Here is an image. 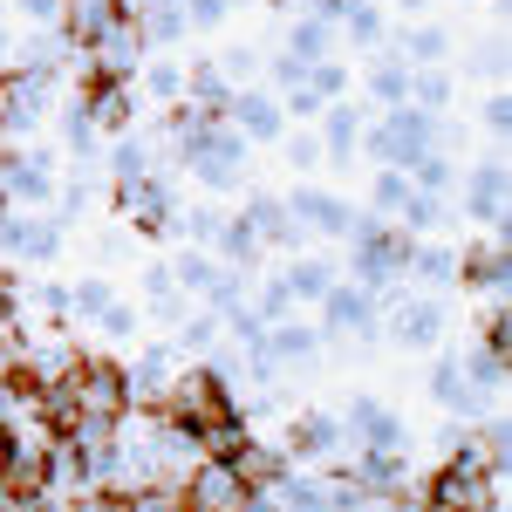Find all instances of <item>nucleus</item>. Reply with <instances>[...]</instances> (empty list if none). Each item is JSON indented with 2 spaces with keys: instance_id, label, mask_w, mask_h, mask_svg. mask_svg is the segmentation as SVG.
Segmentation results:
<instances>
[{
  "instance_id": "41",
  "label": "nucleus",
  "mask_w": 512,
  "mask_h": 512,
  "mask_svg": "<svg viewBox=\"0 0 512 512\" xmlns=\"http://www.w3.org/2000/svg\"><path fill=\"white\" fill-rule=\"evenodd\" d=\"M280 144H287V158L301 164V171H308V164H321V137H280Z\"/></svg>"
},
{
  "instance_id": "44",
  "label": "nucleus",
  "mask_w": 512,
  "mask_h": 512,
  "mask_svg": "<svg viewBox=\"0 0 512 512\" xmlns=\"http://www.w3.org/2000/svg\"><path fill=\"white\" fill-rule=\"evenodd\" d=\"M239 512H280V506H274V492H246V499H239Z\"/></svg>"
},
{
  "instance_id": "26",
  "label": "nucleus",
  "mask_w": 512,
  "mask_h": 512,
  "mask_svg": "<svg viewBox=\"0 0 512 512\" xmlns=\"http://www.w3.org/2000/svg\"><path fill=\"white\" fill-rule=\"evenodd\" d=\"M410 192H417V185H410L396 164H376V185H369V205H376V219H396V212L410 205Z\"/></svg>"
},
{
  "instance_id": "14",
  "label": "nucleus",
  "mask_w": 512,
  "mask_h": 512,
  "mask_svg": "<svg viewBox=\"0 0 512 512\" xmlns=\"http://www.w3.org/2000/svg\"><path fill=\"white\" fill-rule=\"evenodd\" d=\"M349 431H355V444H362V451H403V444H410V437H403V424H396L376 396H355V403H349Z\"/></svg>"
},
{
  "instance_id": "19",
  "label": "nucleus",
  "mask_w": 512,
  "mask_h": 512,
  "mask_svg": "<svg viewBox=\"0 0 512 512\" xmlns=\"http://www.w3.org/2000/svg\"><path fill=\"white\" fill-rule=\"evenodd\" d=\"M246 437H253V431H246V410H233V417H219V424L192 431V444H198V458H219V465H226V458H233Z\"/></svg>"
},
{
  "instance_id": "22",
  "label": "nucleus",
  "mask_w": 512,
  "mask_h": 512,
  "mask_svg": "<svg viewBox=\"0 0 512 512\" xmlns=\"http://www.w3.org/2000/svg\"><path fill=\"white\" fill-rule=\"evenodd\" d=\"M267 355H274V362H308V355H315V328H308V321H274V328H267Z\"/></svg>"
},
{
  "instance_id": "36",
  "label": "nucleus",
  "mask_w": 512,
  "mask_h": 512,
  "mask_svg": "<svg viewBox=\"0 0 512 512\" xmlns=\"http://www.w3.org/2000/svg\"><path fill=\"white\" fill-rule=\"evenodd\" d=\"M342 28H349V41H362V48H369V41H383V14H376V7H342Z\"/></svg>"
},
{
  "instance_id": "37",
  "label": "nucleus",
  "mask_w": 512,
  "mask_h": 512,
  "mask_svg": "<svg viewBox=\"0 0 512 512\" xmlns=\"http://www.w3.org/2000/svg\"><path fill=\"white\" fill-rule=\"evenodd\" d=\"M478 349H492V355H506V349H512V315H506V301H499L492 315L478 321Z\"/></svg>"
},
{
  "instance_id": "25",
  "label": "nucleus",
  "mask_w": 512,
  "mask_h": 512,
  "mask_svg": "<svg viewBox=\"0 0 512 512\" xmlns=\"http://www.w3.org/2000/svg\"><path fill=\"white\" fill-rule=\"evenodd\" d=\"M328 48H335L328 14H315V21H294V28H287V55H294V62H321Z\"/></svg>"
},
{
  "instance_id": "18",
  "label": "nucleus",
  "mask_w": 512,
  "mask_h": 512,
  "mask_svg": "<svg viewBox=\"0 0 512 512\" xmlns=\"http://www.w3.org/2000/svg\"><path fill=\"white\" fill-rule=\"evenodd\" d=\"M260 253H267V246H260V233H253L239 212H226V226H219V267L253 274V267H260Z\"/></svg>"
},
{
  "instance_id": "43",
  "label": "nucleus",
  "mask_w": 512,
  "mask_h": 512,
  "mask_svg": "<svg viewBox=\"0 0 512 512\" xmlns=\"http://www.w3.org/2000/svg\"><path fill=\"white\" fill-rule=\"evenodd\" d=\"M512 123V103L506 96H492V103H485V130H492V137H499V130H506Z\"/></svg>"
},
{
  "instance_id": "4",
  "label": "nucleus",
  "mask_w": 512,
  "mask_h": 512,
  "mask_svg": "<svg viewBox=\"0 0 512 512\" xmlns=\"http://www.w3.org/2000/svg\"><path fill=\"white\" fill-rule=\"evenodd\" d=\"M171 192H164V178H130V185H117V219L130 226V233H144V239H158L171 233Z\"/></svg>"
},
{
  "instance_id": "28",
  "label": "nucleus",
  "mask_w": 512,
  "mask_h": 512,
  "mask_svg": "<svg viewBox=\"0 0 512 512\" xmlns=\"http://www.w3.org/2000/svg\"><path fill=\"white\" fill-rule=\"evenodd\" d=\"M403 274H417V280H431V287H444V280H458V253L424 239V246H410V267H403Z\"/></svg>"
},
{
  "instance_id": "34",
  "label": "nucleus",
  "mask_w": 512,
  "mask_h": 512,
  "mask_svg": "<svg viewBox=\"0 0 512 512\" xmlns=\"http://www.w3.org/2000/svg\"><path fill=\"white\" fill-rule=\"evenodd\" d=\"M308 89H315L321 103H342V96H349V69H342L335 55H321V62H308Z\"/></svg>"
},
{
  "instance_id": "45",
  "label": "nucleus",
  "mask_w": 512,
  "mask_h": 512,
  "mask_svg": "<svg viewBox=\"0 0 512 512\" xmlns=\"http://www.w3.org/2000/svg\"><path fill=\"white\" fill-rule=\"evenodd\" d=\"M0 144H7V110H0Z\"/></svg>"
},
{
  "instance_id": "1",
  "label": "nucleus",
  "mask_w": 512,
  "mask_h": 512,
  "mask_svg": "<svg viewBox=\"0 0 512 512\" xmlns=\"http://www.w3.org/2000/svg\"><path fill=\"white\" fill-rule=\"evenodd\" d=\"M424 499L437 512H499L506 506V478L485 472L472 451H465V431H451V458L424 478Z\"/></svg>"
},
{
  "instance_id": "31",
  "label": "nucleus",
  "mask_w": 512,
  "mask_h": 512,
  "mask_svg": "<svg viewBox=\"0 0 512 512\" xmlns=\"http://www.w3.org/2000/svg\"><path fill=\"white\" fill-rule=\"evenodd\" d=\"M369 96H376V103H390V110H396V103H410V62H403L396 48H390V62L369 76Z\"/></svg>"
},
{
  "instance_id": "15",
  "label": "nucleus",
  "mask_w": 512,
  "mask_h": 512,
  "mask_svg": "<svg viewBox=\"0 0 512 512\" xmlns=\"http://www.w3.org/2000/svg\"><path fill=\"white\" fill-rule=\"evenodd\" d=\"M315 123H321V158L349 164L355 151H362V103H349V96H342V103H328Z\"/></svg>"
},
{
  "instance_id": "42",
  "label": "nucleus",
  "mask_w": 512,
  "mask_h": 512,
  "mask_svg": "<svg viewBox=\"0 0 512 512\" xmlns=\"http://www.w3.org/2000/svg\"><path fill=\"white\" fill-rule=\"evenodd\" d=\"M14 315H21V280L0 267V321H14Z\"/></svg>"
},
{
  "instance_id": "9",
  "label": "nucleus",
  "mask_w": 512,
  "mask_h": 512,
  "mask_svg": "<svg viewBox=\"0 0 512 512\" xmlns=\"http://www.w3.org/2000/svg\"><path fill=\"white\" fill-rule=\"evenodd\" d=\"M335 444H342V424L321 417V410H301V417H287V444H280V458H287V465H321Z\"/></svg>"
},
{
  "instance_id": "8",
  "label": "nucleus",
  "mask_w": 512,
  "mask_h": 512,
  "mask_svg": "<svg viewBox=\"0 0 512 512\" xmlns=\"http://www.w3.org/2000/svg\"><path fill=\"white\" fill-rule=\"evenodd\" d=\"M226 123H233L246 144H280V137H287V117H280V103L267 96V89H233Z\"/></svg>"
},
{
  "instance_id": "39",
  "label": "nucleus",
  "mask_w": 512,
  "mask_h": 512,
  "mask_svg": "<svg viewBox=\"0 0 512 512\" xmlns=\"http://www.w3.org/2000/svg\"><path fill=\"white\" fill-rule=\"evenodd\" d=\"M321 110H328V103H321L308 82H294V89H287V103H280V117H294V123H315Z\"/></svg>"
},
{
  "instance_id": "11",
  "label": "nucleus",
  "mask_w": 512,
  "mask_h": 512,
  "mask_svg": "<svg viewBox=\"0 0 512 512\" xmlns=\"http://www.w3.org/2000/svg\"><path fill=\"white\" fill-rule=\"evenodd\" d=\"M390 342L396 349H437V342H444V308H437V301H396L390 308Z\"/></svg>"
},
{
  "instance_id": "32",
  "label": "nucleus",
  "mask_w": 512,
  "mask_h": 512,
  "mask_svg": "<svg viewBox=\"0 0 512 512\" xmlns=\"http://www.w3.org/2000/svg\"><path fill=\"white\" fill-rule=\"evenodd\" d=\"M253 280H260V274H253ZM294 308H301V301H294V294H287V280H260V287H253V315H260V321H267V328H274V321H287V315H294Z\"/></svg>"
},
{
  "instance_id": "24",
  "label": "nucleus",
  "mask_w": 512,
  "mask_h": 512,
  "mask_svg": "<svg viewBox=\"0 0 512 512\" xmlns=\"http://www.w3.org/2000/svg\"><path fill=\"white\" fill-rule=\"evenodd\" d=\"M62 301H69V328H82V321H96L103 315V308H110V301H117V294H110V280H76V287H62Z\"/></svg>"
},
{
  "instance_id": "40",
  "label": "nucleus",
  "mask_w": 512,
  "mask_h": 512,
  "mask_svg": "<svg viewBox=\"0 0 512 512\" xmlns=\"http://www.w3.org/2000/svg\"><path fill=\"white\" fill-rule=\"evenodd\" d=\"M7 7H14L21 21H35V28H55V21H62V0H7Z\"/></svg>"
},
{
  "instance_id": "23",
  "label": "nucleus",
  "mask_w": 512,
  "mask_h": 512,
  "mask_svg": "<svg viewBox=\"0 0 512 512\" xmlns=\"http://www.w3.org/2000/svg\"><path fill=\"white\" fill-rule=\"evenodd\" d=\"M212 342H219V315H212V308H185L171 349H178V355H212Z\"/></svg>"
},
{
  "instance_id": "29",
  "label": "nucleus",
  "mask_w": 512,
  "mask_h": 512,
  "mask_svg": "<svg viewBox=\"0 0 512 512\" xmlns=\"http://www.w3.org/2000/svg\"><path fill=\"white\" fill-rule=\"evenodd\" d=\"M219 226H226V212H219V205H192V212H171V233H185L192 246H219Z\"/></svg>"
},
{
  "instance_id": "6",
  "label": "nucleus",
  "mask_w": 512,
  "mask_h": 512,
  "mask_svg": "<svg viewBox=\"0 0 512 512\" xmlns=\"http://www.w3.org/2000/svg\"><path fill=\"white\" fill-rule=\"evenodd\" d=\"M315 308H321V321H328L335 335H376V315H383V308H376V294H369V287H355V280H335Z\"/></svg>"
},
{
  "instance_id": "2",
  "label": "nucleus",
  "mask_w": 512,
  "mask_h": 512,
  "mask_svg": "<svg viewBox=\"0 0 512 512\" xmlns=\"http://www.w3.org/2000/svg\"><path fill=\"white\" fill-rule=\"evenodd\" d=\"M69 390H76L82 417H110V424L130 417V369H123L117 355H89L82 349V362L69 369Z\"/></svg>"
},
{
  "instance_id": "27",
  "label": "nucleus",
  "mask_w": 512,
  "mask_h": 512,
  "mask_svg": "<svg viewBox=\"0 0 512 512\" xmlns=\"http://www.w3.org/2000/svg\"><path fill=\"white\" fill-rule=\"evenodd\" d=\"M287 294H294V301H321V294H328V287H335V267H328V260H287Z\"/></svg>"
},
{
  "instance_id": "16",
  "label": "nucleus",
  "mask_w": 512,
  "mask_h": 512,
  "mask_svg": "<svg viewBox=\"0 0 512 512\" xmlns=\"http://www.w3.org/2000/svg\"><path fill=\"white\" fill-rule=\"evenodd\" d=\"M226 465H233V478L246 485V492H274L280 478H287V458H280V444H260V437H246V444H239Z\"/></svg>"
},
{
  "instance_id": "17",
  "label": "nucleus",
  "mask_w": 512,
  "mask_h": 512,
  "mask_svg": "<svg viewBox=\"0 0 512 512\" xmlns=\"http://www.w3.org/2000/svg\"><path fill=\"white\" fill-rule=\"evenodd\" d=\"M253 233H260V246H301V226L287 219V205L280 198H267V192H253L246 198V212H239Z\"/></svg>"
},
{
  "instance_id": "38",
  "label": "nucleus",
  "mask_w": 512,
  "mask_h": 512,
  "mask_svg": "<svg viewBox=\"0 0 512 512\" xmlns=\"http://www.w3.org/2000/svg\"><path fill=\"white\" fill-rule=\"evenodd\" d=\"M96 328H103L110 342H130V335H137V308H130V301H110V308L96 315Z\"/></svg>"
},
{
  "instance_id": "12",
  "label": "nucleus",
  "mask_w": 512,
  "mask_h": 512,
  "mask_svg": "<svg viewBox=\"0 0 512 512\" xmlns=\"http://www.w3.org/2000/svg\"><path fill=\"white\" fill-rule=\"evenodd\" d=\"M117 21H123L117 0H62V21H55V28H62V41H69V48H96V41L110 35Z\"/></svg>"
},
{
  "instance_id": "21",
  "label": "nucleus",
  "mask_w": 512,
  "mask_h": 512,
  "mask_svg": "<svg viewBox=\"0 0 512 512\" xmlns=\"http://www.w3.org/2000/svg\"><path fill=\"white\" fill-rule=\"evenodd\" d=\"M137 82H144V96L171 110V103H185V69L178 62H137Z\"/></svg>"
},
{
  "instance_id": "10",
  "label": "nucleus",
  "mask_w": 512,
  "mask_h": 512,
  "mask_svg": "<svg viewBox=\"0 0 512 512\" xmlns=\"http://www.w3.org/2000/svg\"><path fill=\"white\" fill-rule=\"evenodd\" d=\"M506 233H492V239H478V246H465L458 253V280L472 287V294H506Z\"/></svg>"
},
{
  "instance_id": "13",
  "label": "nucleus",
  "mask_w": 512,
  "mask_h": 512,
  "mask_svg": "<svg viewBox=\"0 0 512 512\" xmlns=\"http://www.w3.org/2000/svg\"><path fill=\"white\" fill-rule=\"evenodd\" d=\"M465 205H472V219L485 233H506V164H478L472 185H465Z\"/></svg>"
},
{
  "instance_id": "33",
  "label": "nucleus",
  "mask_w": 512,
  "mask_h": 512,
  "mask_svg": "<svg viewBox=\"0 0 512 512\" xmlns=\"http://www.w3.org/2000/svg\"><path fill=\"white\" fill-rule=\"evenodd\" d=\"M437 403H451V410H472V383H465V362H458V355H451V362H437Z\"/></svg>"
},
{
  "instance_id": "7",
  "label": "nucleus",
  "mask_w": 512,
  "mask_h": 512,
  "mask_svg": "<svg viewBox=\"0 0 512 512\" xmlns=\"http://www.w3.org/2000/svg\"><path fill=\"white\" fill-rule=\"evenodd\" d=\"M246 499V485L233 478V465H219V458H198L192 478H185V512H239Z\"/></svg>"
},
{
  "instance_id": "30",
  "label": "nucleus",
  "mask_w": 512,
  "mask_h": 512,
  "mask_svg": "<svg viewBox=\"0 0 512 512\" xmlns=\"http://www.w3.org/2000/svg\"><path fill=\"white\" fill-rule=\"evenodd\" d=\"M137 28H144V48H164V41L192 35V28H185V7H178V0H158V7H151V14H144Z\"/></svg>"
},
{
  "instance_id": "3",
  "label": "nucleus",
  "mask_w": 512,
  "mask_h": 512,
  "mask_svg": "<svg viewBox=\"0 0 512 512\" xmlns=\"http://www.w3.org/2000/svg\"><path fill=\"white\" fill-rule=\"evenodd\" d=\"M431 137H437L431 110H417V103H396V110L376 123L362 144H369V158H376V164H396V171H403V164L417 158V151H431Z\"/></svg>"
},
{
  "instance_id": "5",
  "label": "nucleus",
  "mask_w": 512,
  "mask_h": 512,
  "mask_svg": "<svg viewBox=\"0 0 512 512\" xmlns=\"http://www.w3.org/2000/svg\"><path fill=\"white\" fill-rule=\"evenodd\" d=\"M280 205H287V219H294V226H315V233H328V239H349V233H355V219H362L349 198L315 192V185H301V192L280 198Z\"/></svg>"
},
{
  "instance_id": "20",
  "label": "nucleus",
  "mask_w": 512,
  "mask_h": 512,
  "mask_svg": "<svg viewBox=\"0 0 512 512\" xmlns=\"http://www.w3.org/2000/svg\"><path fill=\"white\" fill-rule=\"evenodd\" d=\"M280 512H328V485L321 478H301V465H287V478L274 485Z\"/></svg>"
},
{
  "instance_id": "35",
  "label": "nucleus",
  "mask_w": 512,
  "mask_h": 512,
  "mask_svg": "<svg viewBox=\"0 0 512 512\" xmlns=\"http://www.w3.org/2000/svg\"><path fill=\"white\" fill-rule=\"evenodd\" d=\"M410 103H417V110H444V103H451V76H437V69L417 76V69H410Z\"/></svg>"
}]
</instances>
